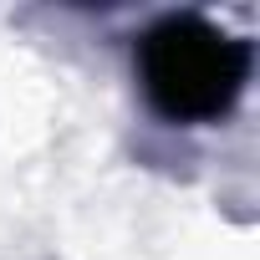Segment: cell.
Returning a JSON list of instances; mask_svg holds the SVG:
<instances>
[{"label":"cell","mask_w":260,"mask_h":260,"mask_svg":"<svg viewBox=\"0 0 260 260\" xmlns=\"http://www.w3.org/2000/svg\"><path fill=\"white\" fill-rule=\"evenodd\" d=\"M138 72L148 102L169 122H214L250 82V41L204 16H169L143 36Z\"/></svg>","instance_id":"6da1fadb"}]
</instances>
